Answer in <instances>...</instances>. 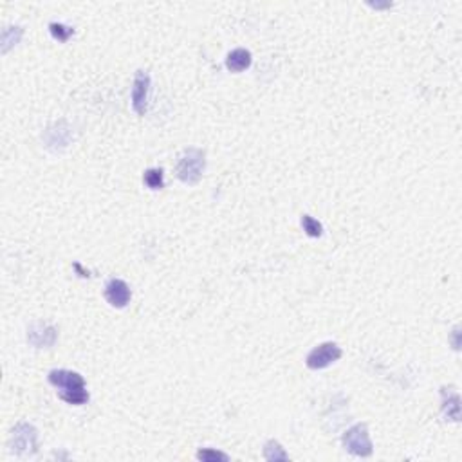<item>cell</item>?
I'll use <instances>...</instances> for the list:
<instances>
[{
  "mask_svg": "<svg viewBox=\"0 0 462 462\" xmlns=\"http://www.w3.org/2000/svg\"><path fill=\"white\" fill-rule=\"evenodd\" d=\"M105 298L107 302L116 309H123L132 300V291H130L129 284L122 279H112L107 282L105 286Z\"/></svg>",
  "mask_w": 462,
  "mask_h": 462,
  "instance_id": "obj_8",
  "label": "cell"
},
{
  "mask_svg": "<svg viewBox=\"0 0 462 462\" xmlns=\"http://www.w3.org/2000/svg\"><path fill=\"white\" fill-rule=\"evenodd\" d=\"M251 62H253V58H251V53L247 51V49L239 48V49H233V51L227 55L226 67H227V71H231V72H242V71H246V69H249Z\"/></svg>",
  "mask_w": 462,
  "mask_h": 462,
  "instance_id": "obj_10",
  "label": "cell"
},
{
  "mask_svg": "<svg viewBox=\"0 0 462 462\" xmlns=\"http://www.w3.org/2000/svg\"><path fill=\"white\" fill-rule=\"evenodd\" d=\"M443 415L446 421L457 423L461 419V399L457 392H451L448 388H443Z\"/></svg>",
  "mask_w": 462,
  "mask_h": 462,
  "instance_id": "obj_11",
  "label": "cell"
},
{
  "mask_svg": "<svg viewBox=\"0 0 462 462\" xmlns=\"http://www.w3.org/2000/svg\"><path fill=\"white\" fill-rule=\"evenodd\" d=\"M264 458L266 461H289V455H287V451L284 450L282 444L279 443V441H274V439H271V441H267L266 444H264Z\"/></svg>",
  "mask_w": 462,
  "mask_h": 462,
  "instance_id": "obj_13",
  "label": "cell"
},
{
  "mask_svg": "<svg viewBox=\"0 0 462 462\" xmlns=\"http://www.w3.org/2000/svg\"><path fill=\"white\" fill-rule=\"evenodd\" d=\"M22 35H24V29L18 28V26H9L2 31V53H9V49H13L15 45H18L20 40H22Z\"/></svg>",
  "mask_w": 462,
  "mask_h": 462,
  "instance_id": "obj_12",
  "label": "cell"
},
{
  "mask_svg": "<svg viewBox=\"0 0 462 462\" xmlns=\"http://www.w3.org/2000/svg\"><path fill=\"white\" fill-rule=\"evenodd\" d=\"M69 143H71V129L67 127L63 119L56 122L55 125L45 130V149H49L51 152H60V150L67 149Z\"/></svg>",
  "mask_w": 462,
  "mask_h": 462,
  "instance_id": "obj_9",
  "label": "cell"
},
{
  "mask_svg": "<svg viewBox=\"0 0 462 462\" xmlns=\"http://www.w3.org/2000/svg\"><path fill=\"white\" fill-rule=\"evenodd\" d=\"M56 340H58V331L49 323L36 321L28 329V341L36 349H42V347L49 349V347L55 345Z\"/></svg>",
  "mask_w": 462,
  "mask_h": 462,
  "instance_id": "obj_7",
  "label": "cell"
},
{
  "mask_svg": "<svg viewBox=\"0 0 462 462\" xmlns=\"http://www.w3.org/2000/svg\"><path fill=\"white\" fill-rule=\"evenodd\" d=\"M150 90H152V78H150V75L146 71H137L136 76H134L132 95H130L132 109L137 116H145L146 110H149Z\"/></svg>",
  "mask_w": 462,
  "mask_h": 462,
  "instance_id": "obj_4",
  "label": "cell"
},
{
  "mask_svg": "<svg viewBox=\"0 0 462 462\" xmlns=\"http://www.w3.org/2000/svg\"><path fill=\"white\" fill-rule=\"evenodd\" d=\"M143 181L150 190H161L165 186V173L161 168H149L143 176Z\"/></svg>",
  "mask_w": 462,
  "mask_h": 462,
  "instance_id": "obj_14",
  "label": "cell"
},
{
  "mask_svg": "<svg viewBox=\"0 0 462 462\" xmlns=\"http://www.w3.org/2000/svg\"><path fill=\"white\" fill-rule=\"evenodd\" d=\"M49 383L60 390V397L67 404L82 407L89 401V392L85 388V380L78 372L65 370V368H56L51 370L48 376Z\"/></svg>",
  "mask_w": 462,
  "mask_h": 462,
  "instance_id": "obj_1",
  "label": "cell"
},
{
  "mask_svg": "<svg viewBox=\"0 0 462 462\" xmlns=\"http://www.w3.org/2000/svg\"><path fill=\"white\" fill-rule=\"evenodd\" d=\"M206 168V154L200 149H186L179 156L176 176L184 184H197Z\"/></svg>",
  "mask_w": 462,
  "mask_h": 462,
  "instance_id": "obj_2",
  "label": "cell"
},
{
  "mask_svg": "<svg viewBox=\"0 0 462 462\" xmlns=\"http://www.w3.org/2000/svg\"><path fill=\"white\" fill-rule=\"evenodd\" d=\"M197 458L203 462H227L230 457H227L224 451L212 450V448H204V450L197 451Z\"/></svg>",
  "mask_w": 462,
  "mask_h": 462,
  "instance_id": "obj_16",
  "label": "cell"
},
{
  "mask_svg": "<svg viewBox=\"0 0 462 462\" xmlns=\"http://www.w3.org/2000/svg\"><path fill=\"white\" fill-rule=\"evenodd\" d=\"M36 428L29 423H18L11 434V450L18 455L35 453L36 451Z\"/></svg>",
  "mask_w": 462,
  "mask_h": 462,
  "instance_id": "obj_6",
  "label": "cell"
},
{
  "mask_svg": "<svg viewBox=\"0 0 462 462\" xmlns=\"http://www.w3.org/2000/svg\"><path fill=\"white\" fill-rule=\"evenodd\" d=\"M341 443H343L345 450L356 455V457H370L374 451L368 426L365 423L354 424L353 428L345 431L343 437H341Z\"/></svg>",
  "mask_w": 462,
  "mask_h": 462,
  "instance_id": "obj_3",
  "label": "cell"
},
{
  "mask_svg": "<svg viewBox=\"0 0 462 462\" xmlns=\"http://www.w3.org/2000/svg\"><path fill=\"white\" fill-rule=\"evenodd\" d=\"M302 227L303 231H306V235L311 237V239H318V237L323 235V226H321V222L311 215L302 217Z\"/></svg>",
  "mask_w": 462,
  "mask_h": 462,
  "instance_id": "obj_15",
  "label": "cell"
},
{
  "mask_svg": "<svg viewBox=\"0 0 462 462\" xmlns=\"http://www.w3.org/2000/svg\"><path fill=\"white\" fill-rule=\"evenodd\" d=\"M341 349L340 345L334 343V341H326V343L318 345L307 354L306 365L311 368V370H321V368L331 367L333 363H336L341 358Z\"/></svg>",
  "mask_w": 462,
  "mask_h": 462,
  "instance_id": "obj_5",
  "label": "cell"
},
{
  "mask_svg": "<svg viewBox=\"0 0 462 462\" xmlns=\"http://www.w3.org/2000/svg\"><path fill=\"white\" fill-rule=\"evenodd\" d=\"M49 31H51L53 38L58 40V42H67V40H69L72 35H75V29L69 28V26L56 24V22L49 24Z\"/></svg>",
  "mask_w": 462,
  "mask_h": 462,
  "instance_id": "obj_17",
  "label": "cell"
}]
</instances>
